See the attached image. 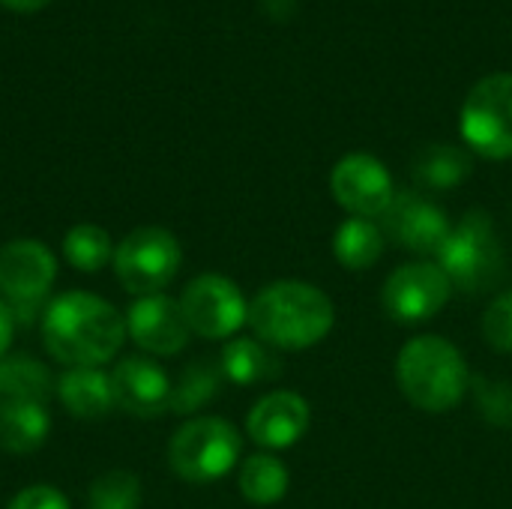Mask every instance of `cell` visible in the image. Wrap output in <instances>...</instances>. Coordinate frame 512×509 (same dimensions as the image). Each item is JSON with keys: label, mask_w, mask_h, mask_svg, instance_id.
<instances>
[{"label": "cell", "mask_w": 512, "mask_h": 509, "mask_svg": "<svg viewBox=\"0 0 512 509\" xmlns=\"http://www.w3.org/2000/svg\"><path fill=\"white\" fill-rule=\"evenodd\" d=\"M483 339L501 351V354H512V291H501L486 315H483Z\"/></svg>", "instance_id": "cell-27"}, {"label": "cell", "mask_w": 512, "mask_h": 509, "mask_svg": "<svg viewBox=\"0 0 512 509\" xmlns=\"http://www.w3.org/2000/svg\"><path fill=\"white\" fill-rule=\"evenodd\" d=\"M246 324L270 348L306 351L327 339L336 324V309L318 285L279 279L252 297Z\"/></svg>", "instance_id": "cell-2"}, {"label": "cell", "mask_w": 512, "mask_h": 509, "mask_svg": "<svg viewBox=\"0 0 512 509\" xmlns=\"http://www.w3.org/2000/svg\"><path fill=\"white\" fill-rule=\"evenodd\" d=\"M288 483H291L288 468L273 453H255V456L243 459L240 474H237L240 495L255 507L279 504L288 495Z\"/></svg>", "instance_id": "cell-20"}, {"label": "cell", "mask_w": 512, "mask_h": 509, "mask_svg": "<svg viewBox=\"0 0 512 509\" xmlns=\"http://www.w3.org/2000/svg\"><path fill=\"white\" fill-rule=\"evenodd\" d=\"M381 231L387 240L399 243L408 252L438 255V249L453 231V222L432 198L417 192H396V198L381 216Z\"/></svg>", "instance_id": "cell-12"}, {"label": "cell", "mask_w": 512, "mask_h": 509, "mask_svg": "<svg viewBox=\"0 0 512 509\" xmlns=\"http://www.w3.org/2000/svg\"><path fill=\"white\" fill-rule=\"evenodd\" d=\"M396 384L402 396L426 414L453 411L468 387V363L462 351L444 336H417L396 357Z\"/></svg>", "instance_id": "cell-3"}, {"label": "cell", "mask_w": 512, "mask_h": 509, "mask_svg": "<svg viewBox=\"0 0 512 509\" xmlns=\"http://www.w3.org/2000/svg\"><path fill=\"white\" fill-rule=\"evenodd\" d=\"M333 198L342 210L363 219H381L396 198L390 171L372 153H348L333 165L330 174Z\"/></svg>", "instance_id": "cell-11"}, {"label": "cell", "mask_w": 512, "mask_h": 509, "mask_svg": "<svg viewBox=\"0 0 512 509\" xmlns=\"http://www.w3.org/2000/svg\"><path fill=\"white\" fill-rule=\"evenodd\" d=\"M459 129L465 144L486 159L512 156V72L480 78L465 96Z\"/></svg>", "instance_id": "cell-8"}, {"label": "cell", "mask_w": 512, "mask_h": 509, "mask_svg": "<svg viewBox=\"0 0 512 509\" xmlns=\"http://www.w3.org/2000/svg\"><path fill=\"white\" fill-rule=\"evenodd\" d=\"M477 411L486 423L498 429H512V384L510 381H486L471 378Z\"/></svg>", "instance_id": "cell-26"}, {"label": "cell", "mask_w": 512, "mask_h": 509, "mask_svg": "<svg viewBox=\"0 0 512 509\" xmlns=\"http://www.w3.org/2000/svg\"><path fill=\"white\" fill-rule=\"evenodd\" d=\"M453 297V282L438 261H411L396 267L384 288L381 306L399 324H420L435 318Z\"/></svg>", "instance_id": "cell-10"}, {"label": "cell", "mask_w": 512, "mask_h": 509, "mask_svg": "<svg viewBox=\"0 0 512 509\" xmlns=\"http://www.w3.org/2000/svg\"><path fill=\"white\" fill-rule=\"evenodd\" d=\"M0 3L9 6V9H15V12H36L45 3H51V0H0Z\"/></svg>", "instance_id": "cell-30"}, {"label": "cell", "mask_w": 512, "mask_h": 509, "mask_svg": "<svg viewBox=\"0 0 512 509\" xmlns=\"http://www.w3.org/2000/svg\"><path fill=\"white\" fill-rule=\"evenodd\" d=\"M177 303L189 330L201 339H231L249 321V303L243 291L219 273L195 276Z\"/></svg>", "instance_id": "cell-9"}, {"label": "cell", "mask_w": 512, "mask_h": 509, "mask_svg": "<svg viewBox=\"0 0 512 509\" xmlns=\"http://www.w3.org/2000/svg\"><path fill=\"white\" fill-rule=\"evenodd\" d=\"M471 174V153L456 144H429L414 159V180L423 189H456Z\"/></svg>", "instance_id": "cell-21"}, {"label": "cell", "mask_w": 512, "mask_h": 509, "mask_svg": "<svg viewBox=\"0 0 512 509\" xmlns=\"http://www.w3.org/2000/svg\"><path fill=\"white\" fill-rule=\"evenodd\" d=\"M114 240L102 225L93 222H78L66 231L63 237V258L78 270V273H99L114 261Z\"/></svg>", "instance_id": "cell-24"}, {"label": "cell", "mask_w": 512, "mask_h": 509, "mask_svg": "<svg viewBox=\"0 0 512 509\" xmlns=\"http://www.w3.org/2000/svg\"><path fill=\"white\" fill-rule=\"evenodd\" d=\"M51 432V417L45 405H18L0 411V447L6 453H36Z\"/></svg>", "instance_id": "cell-22"}, {"label": "cell", "mask_w": 512, "mask_h": 509, "mask_svg": "<svg viewBox=\"0 0 512 509\" xmlns=\"http://www.w3.org/2000/svg\"><path fill=\"white\" fill-rule=\"evenodd\" d=\"M438 267L453 282V291L480 294L504 276V246L486 210H468L438 249Z\"/></svg>", "instance_id": "cell-4"}, {"label": "cell", "mask_w": 512, "mask_h": 509, "mask_svg": "<svg viewBox=\"0 0 512 509\" xmlns=\"http://www.w3.org/2000/svg\"><path fill=\"white\" fill-rule=\"evenodd\" d=\"M141 498V480L132 471H108L93 480L87 492V509H138Z\"/></svg>", "instance_id": "cell-25"}, {"label": "cell", "mask_w": 512, "mask_h": 509, "mask_svg": "<svg viewBox=\"0 0 512 509\" xmlns=\"http://www.w3.org/2000/svg\"><path fill=\"white\" fill-rule=\"evenodd\" d=\"M387 246V237L381 231V225L375 219H363V216H351L345 219L336 234H333V255L345 270H369L381 261Z\"/></svg>", "instance_id": "cell-19"}, {"label": "cell", "mask_w": 512, "mask_h": 509, "mask_svg": "<svg viewBox=\"0 0 512 509\" xmlns=\"http://www.w3.org/2000/svg\"><path fill=\"white\" fill-rule=\"evenodd\" d=\"M6 509H72L66 495L54 486L45 483H33L27 489H21Z\"/></svg>", "instance_id": "cell-28"}, {"label": "cell", "mask_w": 512, "mask_h": 509, "mask_svg": "<svg viewBox=\"0 0 512 509\" xmlns=\"http://www.w3.org/2000/svg\"><path fill=\"white\" fill-rule=\"evenodd\" d=\"M54 279L57 258L45 243L21 237L0 246V300L12 309L15 324H27L33 315H42Z\"/></svg>", "instance_id": "cell-7"}, {"label": "cell", "mask_w": 512, "mask_h": 509, "mask_svg": "<svg viewBox=\"0 0 512 509\" xmlns=\"http://www.w3.org/2000/svg\"><path fill=\"white\" fill-rule=\"evenodd\" d=\"M171 378L153 357H123L111 369L114 405L129 417H159L171 405Z\"/></svg>", "instance_id": "cell-14"}, {"label": "cell", "mask_w": 512, "mask_h": 509, "mask_svg": "<svg viewBox=\"0 0 512 509\" xmlns=\"http://www.w3.org/2000/svg\"><path fill=\"white\" fill-rule=\"evenodd\" d=\"M225 381L237 387H252V384H267L282 375V360L273 354L270 345H264L258 336H237L222 348L219 357Z\"/></svg>", "instance_id": "cell-17"}, {"label": "cell", "mask_w": 512, "mask_h": 509, "mask_svg": "<svg viewBox=\"0 0 512 509\" xmlns=\"http://www.w3.org/2000/svg\"><path fill=\"white\" fill-rule=\"evenodd\" d=\"M126 342V318L90 291H66L42 309V345L69 369H99Z\"/></svg>", "instance_id": "cell-1"}, {"label": "cell", "mask_w": 512, "mask_h": 509, "mask_svg": "<svg viewBox=\"0 0 512 509\" xmlns=\"http://www.w3.org/2000/svg\"><path fill=\"white\" fill-rule=\"evenodd\" d=\"M12 336H15V315H12V309L0 300V360H6V354H9Z\"/></svg>", "instance_id": "cell-29"}, {"label": "cell", "mask_w": 512, "mask_h": 509, "mask_svg": "<svg viewBox=\"0 0 512 509\" xmlns=\"http://www.w3.org/2000/svg\"><path fill=\"white\" fill-rule=\"evenodd\" d=\"M309 423L312 411L300 393L273 390L252 405L246 417V435L264 450H288L309 432Z\"/></svg>", "instance_id": "cell-15"}, {"label": "cell", "mask_w": 512, "mask_h": 509, "mask_svg": "<svg viewBox=\"0 0 512 509\" xmlns=\"http://www.w3.org/2000/svg\"><path fill=\"white\" fill-rule=\"evenodd\" d=\"M222 366L210 363V360H195L189 363L177 384L171 387V405L168 411L171 414H180V417H189L195 411H201L210 399H216V393L222 390Z\"/></svg>", "instance_id": "cell-23"}, {"label": "cell", "mask_w": 512, "mask_h": 509, "mask_svg": "<svg viewBox=\"0 0 512 509\" xmlns=\"http://www.w3.org/2000/svg\"><path fill=\"white\" fill-rule=\"evenodd\" d=\"M180 264H183L180 240L159 225H144L129 231L117 243L111 261L117 282L132 297L162 294L174 282Z\"/></svg>", "instance_id": "cell-6"}, {"label": "cell", "mask_w": 512, "mask_h": 509, "mask_svg": "<svg viewBox=\"0 0 512 509\" xmlns=\"http://www.w3.org/2000/svg\"><path fill=\"white\" fill-rule=\"evenodd\" d=\"M54 384L51 372L30 354L0 360V411L18 405H48Z\"/></svg>", "instance_id": "cell-18"}, {"label": "cell", "mask_w": 512, "mask_h": 509, "mask_svg": "<svg viewBox=\"0 0 512 509\" xmlns=\"http://www.w3.org/2000/svg\"><path fill=\"white\" fill-rule=\"evenodd\" d=\"M243 438L222 417H192L168 441L171 471L192 486H207L231 474L240 462Z\"/></svg>", "instance_id": "cell-5"}, {"label": "cell", "mask_w": 512, "mask_h": 509, "mask_svg": "<svg viewBox=\"0 0 512 509\" xmlns=\"http://www.w3.org/2000/svg\"><path fill=\"white\" fill-rule=\"evenodd\" d=\"M126 318V336L147 357H174L189 345V324L180 312V303L168 294L138 297Z\"/></svg>", "instance_id": "cell-13"}, {"label": "cell", "mask_w": 512, "mask_h": 509, "mask_svg": "<svg viewBox=\"0 0 512 509\" xmlns=\"http://www.w3.org/2000/svg\"><path fill=\"white\" fill-rule=\"evenodd\" d=\"M54 393L60 405L78 420H102L114 408L111 375L102 369H66L57 378Z\"/></svg>", "instance_id": "cell-16"}]
</instances>
